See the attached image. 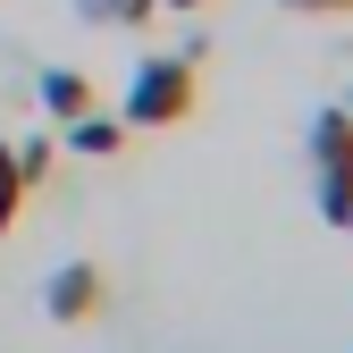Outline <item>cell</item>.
Returning <instances> with one entry per match:
<instances>
[{
    "label": "cell",
    "instance_id": "cell-1",
    "mask_svg": "<svg viewBox=\"0 0 353 353\" xmlns=\"http://www.w3.org/2000/svg\"><path fill=\"white\" fill-rule=\"evenodd\" d=\"M312 194H320L328 228L353 219V118H345V101L312 118Z\"/></svg>",
    "mask_w": 353,
    "mask_h": 353
},
{
    "label": "cell",
    "instance_id": "cell-2",
    "mask_svg": "<svg viewBox=\"0 0 353 353\" xmlns=\"http://www.w3.org/2000/svg\"><path fill=\"white\" fill-rule=\"evenodd\" d=\"M194 101V59H143L126 76V126H185Z\"/></svg>",
    "mask_w": 353,
    "mask_h": 353
},
{
    "label": "cell",
    "instance_id": "cell-3",
    "mask_svg": "<svg viewBox=\"0 0 353 353\" xmlns=\"http://www.w3.org/2000/svg\"><path fill=\"white\" fill-rule=\"evenodd\" d=\"M42 312H51L59 328H84L101 312V270L93 261H68V270H51V286H42Z\"/></svg>",
    "mask_w": 353,
    "mask_h": 353
},
{
    "label": "cell",
    "instance_id": "cell-4",
    "mask_svg": "<svg viewBox=\"0 0 353 353\" xmlns=\"http://www.w3.org/2000/svg\"><path fill=\"white\" fill-rule=\"evenodd\" d=\"M42 110H51L59 126L84 118V110H93V76H84V68H51V76H42Z\"/></svg>",
    "mask_w": 353,
    "mask_h": 353
},
{
    "label": "cell",
    "instance_id": "cell-5",
    "mask_svg": "<svg viewBox=\"0 0 353 353\" xmlns=\"http://www.w3.org/2000/svg\"><path fill=\"white\" fill-rule=\"evenodd\" d=\"M68 152H84V160H110V152H126V118H101V110L68 118Z\"/></svg>",
    "mask_w": 353,
    "mask_h": 353
},
{
    "label": "cell",
    "instance_id": "cell-6",
    "mask_svg": "<svg viewBox=\"0 0 353 353\" xmlns=\"http://www.w3.org/2000/svg\"><path fill=\"white\" fill-rule=\"evenodd\" d=\"M17 210H26V176H17V143L0 135V236L17 228Z\"/></svg>",
    "mask_w": 353,
    "mask_h": 353
},
{
    "label": "cell",
    "instance_id": "cell-7",
    "mask_svg": "<svg viewBox=\"0 0 353 353\" xmlns=\"http://www.w3.org/2000/svg\"><path fill=\"white\" fill-rule=\"evenodd\" d=\"M76 17H93V26H143V17H160V0H76Z\"/></svg>",
    "mask_w": 353,
    "mask_h": 353
},
{
    "label": "cell",
    "instance_id": "cell-8",
    "mask_svg": "<svg viewBox=\"0 0 353 353\" xmlns=\"http://www.w3.org/2000/svg\"><path fill=\"white\" fill-rule=\"evenodd\" d=\"M51 152H59L51 135H34V143H17V176H26V194L42 185V176H51Z\"/></svg>",
    "mask_w": 353,
    "mask_h": 353
},
{
    "label": "cell",
    "instance_id": "cell-9",
    "mask_svg": "<svg viewBox=\"0 0 353 353\" xmlns=\"http://www.w3.org/2000/svg\"><path fill=\"white\" fill-rule=\"evenodd\" d=\"M278 9H294V17H345L353 0H278Z\"/></svg>",
    "mask_w": 353,
    "mask_h": 353
},
{
    "label": "cell",
    "instance_id": "cell-10",
    "mask_svg": "<svg viewBox=\"0 0 353 353\" xmlns=\"http://www.w3.org/2000/svg\"><path fill=\"white\" fill-rule=\"evenodd\" d=\"M160 9H202V0H160Z\"/></svg>",
    "mask_w": 353,
    "mask_h": 353
},
{
    "label": "cell",
    "instance_id": "cell-11",
    "mask_svg": "<svg viewBox=\"0 0 353 353\" xmlns=\"http://www.w3.org/2000/svg\"><path fill=\"white\" fill-rule=\"evenodd\" d=\"M345 118H353V93H345Z\"/></svg>",
    "mask_w": 353,
    "mask_h": 353
},
{
    "label": "cell",
    "instance_id": "cell-12",
    "mask_svg": "<svg viewBox=\"0 0 353 353\" xmlns=\"http://www.w3.org/2000/svg\"><path fill=\"white\" fill-rule=\"evenodd\" d=\"M345 236H353V219H345Z\"/></svg>",
    "mask_w": 353,
    "mask_h": 353
}]
</instances>
